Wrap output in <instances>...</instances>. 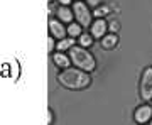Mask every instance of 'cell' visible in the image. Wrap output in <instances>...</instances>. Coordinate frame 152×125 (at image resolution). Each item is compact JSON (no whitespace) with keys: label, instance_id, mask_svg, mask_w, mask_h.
<instances>
[{"label":"cell","instance_id":"6da1fadb","mask_svg":"<svg viewBox=\"0 0 152 125\" xmlns=\"http://www.w3.org/2000/svg\"><path fill=\"white\" fill-rule=\"evenodd\" d=\"M58 81L69 90H81V88H86L91 83V80L86 71L80 68H68L58 75Z\"/></svg>","mask_w":152,"mask_h":125},{"label":"cell","instance_id":"7a4b0ae2","mask_svg":"<svg viewBox=\"0 0 152 125\" xmlns=\"http://www.w3.org/2000/svg\"><path fill=\"white\" fill-rule=\"evenodd\" d=\"M69 58H71V61L75 63L76 68L86 71V73L88 71H93L95 69V66H96L95 58L88 53L86 49H83V48H76V46H73V48L69 49Z\"/></svg>","mask_w":152,"mask_h":125},{"label":"cell","instance_id":"3957f363","mask_svg":"<svg viewBox=\"0 0 152 125\" xmlns=\"http://www.w3.org/2000/svg\"><path fill=\"white\" fill-rule=\"evenodd\" d=\"M140 96L149 102L152 98V68H145L140 80Z\"/></svg>","mask_w":152,"mask_h":125},{"label":"cell","instance_id":"277c9868","mask_svg":"<svg viewBox=\"0 0 152 125\" xmlns=\"http://www.w3.org/2000/svg\"><path fill=\"white\" fill-rule=\"evenodd\" d=\"M73 9H75L76 20L80 22L83 27H88V26H90V22H91V14H90V10H88V7L85 5L83 2H76Z\"/></svg>","mask_w":152,"mask_h":125},{"label":"cell","instance_id":"5b68a950","mask_svg":"<svg viewBox=\"0 0 152 125\" xmlns=\"http://www.w3.org/2000/svg\"><path fill=\"white\" fill-rule=\"evenodd\" d=\"M49 31H51V36H53V37H58L59 41L64 39L66 32H68L64 29V26H63V22L56 20V19H51V20H49Z\"/></svg>","mask_w":152,"mask_h":125},{"label":"cell","instance_id":"8992f818","mask_svg":"<svg viewBox=\"0 0 152 125\" xmlns=\"http://www.w3.org/2000/svg\"><path fill=\"white\" fill-rule=\"evenodd\" d=\"M135 122L137 124H145V122H149L152 117V108L149 107V105H142V107H139V108L135 110Z\"/></svg>","mask_w":152,"mask_h":125},{"label":"cell","instance_id":"52a82bcc","mask_svg":"<svg viewBox=\"0 0 152 125\" xmlns=\"http://www.w3.org/2000/svg\"><path fill=\"white\" fill-rule=\"evenodd\" d=\"M107 32V22L103 19H98L91 24V36L96 39H102V36H105Z\"/></svg>","mask_w":152,"mask_h":125},{"label":"cell","instance_id":"ba28073f","mask_svg":"<svg viewBox=\"0 0 152 125\" xmlns=\"http://www.w3.org/2000/svg\"><path fill=\"white\" fill-rule=\"evenodd\" d=\"M53 61L56 63V66H59V68H63V69H68L69 68V61L71 58H68V56H64L63 53H56L54 56H53Z\"/></svg>","mask_w":152,"mask_h":125},{"label":"cell","instance_id":"9c48e42d","mask_svg":"<svg viewBox=\"0 0 152 125\" xmlns=\"http://www.w3.org/2000/svg\"><path fill=\"white\" fill-rule=\"evenodd\" d=\"M58 17H59L61 22H71L73 20V12H71V9H68L66 5H63V7L58 9Z\"/></svg>","mask_w":152,"mask_h":125},{"label":"cell","instance_id":"30bf717a","mask_svg":"<svg viewBox=\"0 0 152 125\" xmlns=\"http://www.w3.org/2000/svg\"><path fill=\"white\" fill-rule=\"evenodd\" d=\"M118 42V37H117V34H110V36H105L103 39H102V46H103L105 49H112L115 48V44Z\"/></svg>","mask_w":152,"mask_h":125},{"label":"cell","instance_id":"8fae6325","mask_svg":"<svg viewBox=\"0 0 152 125\" xmlns=\"http://www.w3.org/2000/svg\"><path fill=\"white\" fill-rule=\"evenodd\" d=\"M75 46V39L73 37H64V39H61L59 42H58V49H59V53L61 51H64V49H71Z\"/></svg>","mask_w":152,"mask_h":125},{"label":"cell","instance_id":"7c38bea8","mask_svg":"<svg viewBox=\"0 0 152 125\" xmlns=\"http://www.w3.org/2000/svg\"><path fill=\"white\" fill-rule=\"evenodd\" d=\"M68 34L69 36H81V24H69L68 26Z\"/></svg>","mask_w":152,"mask_h":125},{"label":"cell","instance_id":"4fadbf2b","mask_svg":"<svg viewBox=\"0 0 152 125\" xmlns=\"http://www.w3.org/2000/svg\"><path fill=\"white\" fill-rule=\"evenodd\" d=\"M80 42H81V46H85V48H90V46L93 44V36L81 34V36H80Z\"/></svg>","mask_w":152,"mask_h":125},{"label":"cell","instance_id":"5bb4252c","mask_svg":"<svg viewBox=\"0 0 152 125\" xmlns=\"http://www.w3.org/2000/svg\"><path fill=\"white\" fill-rule=\"evenodd\" d=\"M110 12V9L108 7H100V9H95V15L98 17V19H102L103 15H107Z\"/></svg>","mask_w":152,"mask_h":125},{"label":"cell","instance_id":"9a60e30c","mask_svg":"<svg viewBox=\"0 0 152 125\" xmlns=\"http://www.w3.org/2000/svg\"><path fill=\"white\" fill-rule=\"evenodd\" d=\"M118 27H120V26H118V22H115V20L112 22V24H110V31H112L113 34L117 32V31H118Z\"/></svg>","mask_w":152,"mask_h":125},{"label":"cell","instance_id":"2e32d148","mask_svg":"<svg viewBox=\"0 0 152 125\" xmlns=\"http://www.w3.org/2000/svg\"><path fill=\"white\" fill-rule=\"evenodd\" d=\"M48 48L49 49L54 48V39H53V36H49V37H48Z\"/></svg>","mask_w":152,"mask_h":125},{"label":"cell","instance_id":"e0dca14e","mask_svg":"<svg viewBox=\"0 0 152 125\" xmlns=\"http://www.w3.org/2000/svg\"><path fill=\"white\" fill-rule=\"evenodd\" d=\"M53 124V112L51 110H48V125Z\"/></svg>","mask_w":152,"mask_h":125},{"label":"cell","instance_id":"ac0fdd59","mask_svg":"<svg viewBox=\"0 0 152 125\" xmlns=\"http://www.w3.org/2000/svg\"><path fill=\"white\" fill-rule=\"evenodd\" d=\"M98 4H100V0H88V5H91V7H96Z\"/></svg>","mask_w":152,"mask_h":125},{"label":"cell","instance_id":"d6986e66","mask_svg":"<svg viewBox=\"0 0 152 125\" xmlns=\"http://www.w3.org/2000/svg\"><path fill=\"white\" fill-rule=\"evenodd\" d=\"M59 4H63V5H69L71 0H59Z\"/></svg>","mask_w":152,"mask_h":125},{"label":"cell","instance_id":"ffe728a7","mask_svg":"<svg viewBox=\"0 0 152 125\" xmlns=\"http://www.w3.org/2000/svg\"><path fill=\"white\" fill-rule=\"evenodd\" d=\"M151 125H152V122H151Z\"/></svg>","mask_w":152,"mask_h":125}]
</instances>
